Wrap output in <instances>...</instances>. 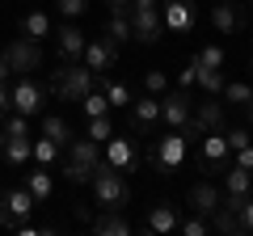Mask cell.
I'll use <instances>...</instances> for the list:
<instances>
[{"label":"cell","mask_w":253,"mask_h":236,"mask_svg":"<svg viewBox=\"0 0 253 236\" xmlns=\"http://www.w3.org/2000/svg\"><path fill=\"white\" fill-rule=\"evenodd\" d=\"M89 89H97V76H93L84 64H59L51 72V80H46V93L59 97V101H68V106H76Z\"/></svg>","instance_id":"cell-1"},{"label":"cell","mask_w":253,"mask_h":236,"mask_svg":"<svg viewBox=\"0 0 253 236\" xmlns=\"http://www.w3.org/2000/svg\"><path fill=\"white\" fill-rule=\"evenodd\" d=\"M89 190H93V207H114V211H123L126 202H131V186H126V173H118V169H110L106 160L93 169V182H89Z\"/></svg>","instance_id":"cell-2"},{"label":"cell","mask_w":253,"mask_h":236,"mask_svg":"<svg viewBox=\"0 0 253 236\" xmlns=\"http://www.w3.org/2000/svg\"><path fill=\"white\" fill-rule=\"evenodd\" d=\"M190 144L194 139L186 135V131H169V135H161L152 144V152H148V164H152L161 177H169V173H177L181 164L190 160Z\"/></svg>","instance_id":"cell-3"},{"label":"cell","mask_w":253,"mask_h":236,"mask_svg":"<svg viewBox=\"0 0 253 236\" xmlns=\"http://www.w3.org/2000/svg\"><path fill=\"white\" fill-rule=\"evenodd\" d=\"M46 84L42 80H34V72H26V76H13V84H9V110H17V114H26V118H38L42 114V106H46Z\"/></svg>","instance_id":"cell-4"},{"label":"cell","mask_w":253,"mask_h":236,"mask_svg":"<svg viewBox=\"0 0 253 236\" xmlns=\"http://www.w3.org/2000/svg\"><path fill=\"white\" fill-rule=\"evenodd\" d=\"M126 17H131V30H135V42H144V46L161 42V34H165V26H161V0H131Z\"/></svg>","instance_id":"cell-5"},{"label":"cell","mask_w":253,"mask_h":236,"mask_svg":"<svg viewBox=\"0 0 253 236\" xmlns=\"http://www.w3.org/2000/svg\"><path fill=\"white\" fill-rule=\"evenodd\" d=\"M34 211H38V202H34V194L26 186H9V190L0 194V228H9V232L17 224H26Z\"/></svg>","instance_id":"cell-6"},{"label":"cell","mask_w":253,"mask_h":236,"mask_svg":"<svg viewBox=\"0 0 253 236\" xmlns=\"http://www.w3.org/2000/svg\"><path fill=\"white\" fill-rule=\"evenodd\" d=\"M232 164V148H228L224 131H203L199 135V173H224Z\"/></svg>","instance_id":"cell-7"},{"label":"cell","mask_w":253,"mask_h":236,"mask_svg":"<svg viewBox=\"0 0 253 236\" xmlns=\"http://www.w3.org/2000/svg\"><path fill=\"white\" fill-rule=\"evenodd\" d=\"M190 114H194V97H190V89L161 93V122L169 131H186L190 127Z\"/></svg>","instance_id":"cell-8"},{"label":"cell","mask_w":253,"mask_h":236,"mask_svg":"<svg viewBox=\"0 0 253 236\" xmlns=\"http://www.w3.org/2000/svg\"><path fill=\"white\" fill-rule=\"evenodd\" d=\"M0 55L13 68V76H26V72H38L42 68V46L30 42V38H13L9 46H0Z\"/></svg>","instance_id":"cell-9"},{"label":"cell","mask_w":253,"mask_h":236,"mask_svg":"<svg viewBox=\"0 0 253 236\" xmlns=\"http://www.w3.org/2000/svg\"><path fill=\"white\" fill-rule=\"evenodd\" d=\"M224 118H228V106H224V101L203 97V101H194V114H190L186 135H190V139H199L203 131H224Z\"/></svg>","instance_id":"cell-10"},{"label":"cell","mask_w":253,"mask_h":236,"mask_svg":"<svg viewBox=\"0 0 253 236\" xmlns=\"http://www.w3.org/2000/svg\"><path fill=\"white\" fill-rule=\"evenodd\" d=\"M101 160L110 164V169H118V173H131V169H139V148H135V139H126V135H110L106 139V148H101Z\"/></svg>","instance_id":"cell-11"},{"label":"cell","mask_w":253,"mask_h":236,"mask_svg":"<svg viewBox=\"0 0 253 236\" xmlns=\"http://www.w3.org/2000/svg\"><path fill=\"white\" fill-rule=\"evenodd\" d=\"M161 26L173 30V34H194V26H199L194 0H165L161 4Z\"/></svg>","instance_id":"cell-12"},{"label":"cell","mask_w":253,"mask_h":236,"mask_svg":"<svg viewBox=\"0 0 253 236\" xmlns=\"http://www.w3.org/2000/svg\"><path fill=\"white\" fill-rule=\"evenodd\" d=\"M211 26L219 34H241L249 26V4H241V0H219V4H211Z\"/></svg>","instance_id":"cell-13"},{"label":"cell","mask_w":253,"mask_h":236,"mask_svg":"<svg viewBox=\"0 0 253 236\" xmlns=\"http://www.w3.org/2000/svg\"><path fill=\"white\" fill-rule=\"evenodd\" d=\"M219 202H224V190H219L211 177H203V182H194L190 186V194H186V207L194 211V215H203V219H211L219 211Z\"/></svg>","instance_id":"cell-14"},{"label":"cell","mask_w":253,"mask_h":236,"mask_svg":"<svg viewBox=\"0 0 253 236\" xmlns=\"http://www.w3.org/2000/svg\"><path fill=\"white\" fill-rule=\"evenodd\" d=\"M81 64L89 68L93 76H106L110 68L118 64V46L110 42V38H89V42H84V55H81Z\"/></svg>","instance_id":"cell-15"},{"label":"cell","mask_w":253,"mask_h":236,"mask_svg":"<svg viewBox=\"0 0 253 236\" xmlns=\"http://www.w3.org/2000/svg\"><path fill=\"white\" fill-rule=\"evenodd\" d=\"M84 42H89V38L81 34V26H76V21H63V26L55 30V55H59V64H81Z\"/></svg>","instance_id":"cell-16"},{"label":"cell","mask_w":253,"mask_h":236,"mask_svg":"<svg viewBox=\"0 0 253 236\" xmlns=\"http://www.w3.org/2000/svg\"><path fill=\"white\" fill-rule=\"evenodd\" d=\"M177 224H181V207H173V202H156L152 211L144 215V232L148 236H165V232H177Z\"/></svg>","instance_id":"cell-17"},{"label":"cell","mask_w":253,"mask_h":236,"mask_svg":"<svg viewBox=\"0 0 253 236\" xmlns=\"http://www.w3.org/2000/svg\"><path fill=\"white\" fill-rule=\"evenodd\" d=\"M161 122V97H135L131 101V127L135 131H144V135H152V127Z\"/></svg>","instance_id":"cell-18"},{"label":"cell","mask_w":253,"mask_h":236,"mask_svg":"<svg viewBox=\"0 0 253 236\" xmlns=\"http://www.w3.org/2000/svg\"><path fill=\"white\" fill-rule=\"evenodd\" d=\"M63 152H68V160L72 164H89V169H97L101 164V144L89 135H72L68 144H63Z\"/></svg>","instance_id":"cell-19"},{"label":"cell","mask_w":253,"mask_h":236,"mask_svg":"<svg viewBox=\"0 0 253 236\" xmlns=\"http://www.w3.org/2000/svg\"><path fill=\"white\" fill-rule=\"evenodd\" d=\"M89 224H93V232H97V236H131V232H135V224H131L123 211H114V207H106L101 215H93Z\"/></svg>","instance_id":"cell-20"},{"label":"cell","mask_w":253,"mask_h":236,"mask_svg":"<svg viewBox=\"0 0 253 236\" xmlns=\"http://www.w3.org/2000/svg\"><path fill=\"white\" fill-rule=\"evenodd\" d=\"M30 144H34L30 135H0V156H4V164H9V169H26L30 164Z\"/></svg>","instance_id":"cell-21"},{"label":"cell","mask_w":253,"mask_h":236,"mask_svg":"<svg viewBox=\"0 0 253 236\" xmlns=\"http://www.w3.org/2000/svg\"><path fill=\"white\" fill-rule=\"evenodd\" d=\"M55 26H51V13L46 9H30L26 17H21V38H30V42H42V38H51Z\"/></svg>","instance_id":"cell-22"},{"label":"cell","mask_w":253,"mask_h":236,"mask_svg":"<svg viewBox=\"0 0 253 236\" xmlns=\"http://www.w3.org/2000/svg\"><path fill=\"white\" fill-rule=\"evenodd\" d=\"M253 190V173L241 169V164H228L224 169V194H232V198H245V194Z\"/></svg>","instance_id":"cell-23"},{"label":"cell","mask_w":253,"mask_h":236,"mask_svg":"<svg viewBox=\"0 0 253 236\" xmlns=\"http://www.w3.org/2000/svg\"><path fill=\"white\" fill-rule=\"evenodd\" d=\"M21 186H26V190L34 194V202H38V207H42V202L55 194V177L42 169V164H38V173H26V182H21Z\"/></svg>","instance_id":"cell-24"},{"label":"cell","mask_w":253,"mask_h":236,"mask_svg":"<svg viewBox=\"0 0 253 236\" xmlns=\"http://www.w3.org/2000/svg\"><path fill=\"white\" fill-rule=\"evenodd\" d=\"M106 38L114 46H126V42H135V30H131V17L126 13H110L106 17Z\"/></svg>","instance_id":"cell-25"},{"label":"cell","mask_w":253,"mask_h":236,"mask_svg":"<svg viewBox=\"0 0 253 236\" xmlns=\"http://www.w3.org/2000/svg\"><path fill=\"white\" fill-rule=\"evenodd\" d=\"M38 118H42V135H46V139H55L59 148L76 135V131H72V122H68L63 114H38Z\"/></svg>","instance_id":"cell-26"},{"label":"cell","mask_w":253,"mask_h":236,"mask_svg":"<svg viewBox=\"0 0 253 236\" xmlns=\"http://www.w3.org/2000/svg\"><path fill=\"white\" fill-rule=\"evenodd\" d=\"M97 89L110 97V110H114V106H131V101H135L131 84H123V80H110V76H97Z\"/></svg>","instance_id":"cell-27"},{"label":"cell","mask_w":253,"mask_h":236,"mask_svg":"<svg viewBox=\"0 0 253 236\" xmlns=\"http://www.w3.org/2000/svg\"><path fill=\"white\" fill-rule=\"evenodd\" d=\"M59 156H63V148L55 144V139H46V135L30 144V160H34V164H42V169H51V164L59 160Z\"/></svg>","instance_id":"cell-28"},{"label":"cell","mask_w":253,"mask_h":236,"mask_svg":"<svg viewBox=\"0 0 253 236\" xmlns=\"http://www.w3.org/2000/svg\"><path fill=\"white\" fill-rule=\"evenodd\" d=\"M194 64H199V59H194ZM224 68H203L199 64V76H194V84H199L203 93H207V97H215V93H224Z\"/></svg>","instance_id":"cell-29"},{"label":"cell","mask_w":253,"mask_h":236,"mask_svg":"<svg viewBox=\"0 0 253 236\" xmlns=\"http://www.w3.org/2000/svg\"><path fill=\"white\" fill-rule=\"evenodd\" d=\"M211 232L236 236V232H241V215H236L232 207H224V202H219V211H215V215H211Z\"/></svg>","instance_id":"cell-30"},{"label":"cell","mask_w":253,"mask_h":236,"mask_svg":"<svg viewBox=\"0 0 253 236\" xmlns=\"http://www.w3.org/2000/svg\"><path fill=\"white\" fill-rule=\"evenodd\" d=\"M76 106L84 110V118H97V114H110V97H106V93H101V89H89V93H84L81 101H76Z\"/></svg>","instance_id":"cell-31"},{"label":"cell","mask_w":253,"mask_h":236,"mask_svg":"<svg viewBox=\"0 0 253 236\" xmlns=\"http://www.w3.org/2000/svg\"><path fill=\"white\" fill-rule=\"evenodd\" d=\"M0 135H30V118L17 114V110H4V118H0Z\"/></svg>","instance_id":"cell-32"},{"label":"cell","mask_w":253,"mask_h":236,"mask_svg":"<svg viewBox=\"0 0 253 236\" xmlns=\"http://www.w3.org/2000/svg\"><path fill=\"white\" fill-rule=\"evenodd\" d=\"M84 135H89V139H97V144H106V139L114 135V122H110V114L89 118V122H84Z\"/></svg>","instance_id":"cell-33"},{"label":"cell","mask_w":253,"mask_h":236,"mask_svg":"<svg viewBox=\"0 0 253 236\" xmlns=\"http://www.w3.org/2000/svg\"><path fill=\"white\" fill-rule=\"evenodd\" d=\"M249 97H253V84H245V80H224V101H228V106H245Z\"/></svg>","instance_id":"cell-34"},{"label":"cell","mask_w":253,"mask_h":236,"mask_svg":"<svg viewBox=\"0 0 253 236\" xmlns=\"http://www.w3.org/2000/svg\"><path fill=\"white\" fill-rule=\"evenodd\" d=\"M177 232H181V236H207V232H211V219H203V215H194V211H190V215H181Z\"/></svg>","instance_id":"cell-35"},{"label":"cell","mask_w":253,"mask_h":236,"mask_svg":"<svg viewBox=\"0 0 253 236\" xmlns=\"http://www.w3.org/2000/svg\"><path fill=\"white\" fill-rule=\"evenodd\" d=\"M63 182H68V186H89V182H93V169H89V164L63 160Z\"/></svg>","instance_id":"cell-36"},{"label":"cell","mask_w":253,"mask_h":236,"mask_svg":"<svg viewBox=\"0 0 253 236\" xmlns=\"http://www.w3.org/2000/svg\"><path fill=\"white\" fill-rule=\"evenodd\" d=\"M194 59H199L203 68H224V64H228V51H224V46H211V42H207L199 55H194Z\"/></svg>","instance_id":"cell-37"},{"label":"cell","mask_w":253,"mask_h":236,"mask_svg":"<svg viewBox=\"0 0 253 236\" xmlns=\"http://www.w3.org/2000/svg\"><path fill=\"white\" fill-rule=\"evenodd\" d=\"M144 89L152 93V97H161V93H169V76H165L161 68H148L144 72Z\"/></svg>","instance_id":"cell-38"},{"label":"cell","mask_w":253,"mask_h":236,"mask_svg":"<svg viewBox=\"0 0 253 236\" xmlns=\"http://www.w3.org/2000/svg\"><path fill=\"white\" fill-rule=\"evenodd\" d=\"M84 9H89V0H55V13H59L63 21H76V17H84Z\"/></svg>","instance_id":"cell-39"},{"label":"cell","mask_w":253,"mask_h":236,"mask_svg":"<svg viewBox=\"0 0 253 236\" xmlns=\"http://www.w3.org/2000/svg\"><path fill=\"white\" fill-rule=\"evenodd\" d=\"M224 139H228V148H232V152H236V148H245V144H253L245 127H228V131H224Z\"/></svg>","instance_id":"cell-40"},{"label":"cell","mask_w":253,"mask_h":236,"mask_svg":"<svg viewBox=\"0 0 253 236\" xmlns=\"http://www.w3.org/2000/svg\"><path fill=\"white\" fill-rule=\"evenodd\" d=\"M194 76H199V64L190 59V64H186V68L177 72V89H194Z\"/></svg>","instance_id":"cell-41"},{"label":"cell","mask_w":253,"mask_h":236,"mask_svg":"<svg viewBox=\"0 0 253 236\" xmlns=\"http://www.w3.org/2000/svg\"><path fill=\"white\" fill-rule=\"evenodd\" d=\"M236 215H241V232H253V198H245Z\"/></svg>","instance_id":"cell-42"},{"label":"cell","mask_w":253,"mask_h":236,"mask_svg":"<svg viewBox=\"0 0 253 236\" xmlns=\"http://www.w3.org/2000/svg\"><path fill=\"white\" fill-rule=\"evenodd\" d=\"M232 156H236V164H241V169H249V173H253V144H245V148H236Z\"/></svg>","instance_id":"cell-43"},{"label":"cell","mask_w":253,"mask_h":236,"mask_svg":"<svg viewBox=\"0 0 253 236\" xmlns=\"http://www.w3.org/2000/svg\"><path fill=\"white\" fill-rule=\"evenodd\" d=\"M4 110H9V84L0 80V118H4Z\"/></svg>","instance_id":"cell-44"},{"label":"cell","mask_w":253,"mask_h":236,"mask_svg":"<svg viewBox=\"0 0 253 236\" xmlns=\"http://www.w3.org/2000/svg\"><path fill=\"white\" fill-rule=\"evenodd\" d=\"M106 4H110V13H126L131 9V0H106Z\"/></svg>","instance_id":"cell-45"},{"label":"cell","mask_w":253,"mask_h":236,"mask_svg":"<svg viewBox=\"0 0 253 236\" xmlns=\"http://www.w3.org/2000/svg\"><path fill=\"white\" fill-rule=\"evenodd\" d=\"M241 110H245V122H249V127H253V97H249V101H245V106H241Z\"/></svg>","instance_id":"cell-46"},{"label":"cell","mask_w":253,"mask_h":236,"mask_svg":"<svg viewBox=\"0 0 253 236\" xmlns=\"http://www.w3.org/2000/svg\"><path fill=\"white\" fill-rule=\"evenodd\" d=\"M249 13H253V0H249Z\"/></svg>","instance_id":"cell-47"}]
</instances>
